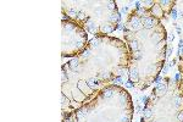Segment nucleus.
Segmentation results:
<instances>
[{
    "label": "nucleus",
    "mask_w": 183,
    "mask_h": 122,
    "mask_svg": "<svg viewBox=\"0 0 183 122\" xmlns=\"http://www.w3.org/2000/svg\"><path fill=\"white\" fill-rule=\"evenodd\" d=\"M126 28L129 29L131 32H139L142 28H143V24H142V19H139L136 15H132L129 17V20L127 21Z\"/></svg>",
    "instance_id": "nucleus-1"
},
{
    "label": "nucleus",
    "mask_w": 183,
    "mask_h": 122,
    "mask_svg": "<svg viewBox=\"0 0 183 122\" xmlns=\"http://www.w3.org/2000/svg\"><path fill=\"white\" fill-rule=\"evenodd\" d=\"M142 24H143V28L144 29H151L154 28L155 26L160 24V21L153 16H147V17H143L142 19Z\"/></svg>",
    "instance_id": "nucleus-2"
},
{
    "label": "nucleus",
    "mask_w": 183,
    "mask_h": 122,
    "mask_svg": "<svg viewBox=\"0 0 183 122\" xmlns=\"http://www.w3.org/2000/svg\"><path fill=\"white\" fill-rule=\"evenodd\" d=\"M150 15H153V17H155V19H161L162 16H164V10L161 9V6L158 4V1L154 4V6L150 9Z\"/></svg>",
    "instance_id": "nucleus-3"
},
{
    "label": "nucleus",
    "mask_w": 183,
    "mask_h": 122,
    "mask_svg": "<svg viewBox=\"0 0 183 122\" xmlns=\"http://www.w3.org/2000/svg\"><path fill=\"white\" fill-rule=\"evenodd\" d=\"M166 92H167V83L162 82V83H159V84L156 86V88H155V90H154L153 93H154L158 98H160V97H162Z\"/></svg>",
    "instance_id": "nucleus-4"
},
{
    "label": "nucleus",
    "mask_w": 183,
    "mask_h": 122,
    "mask_svg": "<svg viewBox=\"0 0 183 122\" xmlns=\"http://www.w3.org/2000/svg\"><path fill=\"white\" fill-rule=\"evenodd\" d=\"M69 67L76 73H80L82 71V64H81L80 59H73L69 62Z\"/></svg>",
    "instance_id": "nucleus-5"
},
{
    "label": "nucleus",
    "mask_w": 183,
    "mask_h": 122,
    "mask_svg": "<svg viewBox=\"0 0 183 122\" xmlns=\"http://www.w3.org/2000/svg\"><path fill=\"white\" fill-rule=\"evenodd\" d=\"M115 28H116V26H114V23H103L100 27H99V31L102 32V33H105V34H109L111 33V32H114Z\"/></svg>",
    "instance_id": "nucleus-6"
},
{
    "label": "nucleus",
    "mask_w": 183,
    "mask_h": 122,
    "mask_svg": "<svg viewBox=\"0 0 183 122\" xmlns=\"http://www.w3.org/2000/svg\"><path fill=\"white\" fill-rule=\"evenodd\" d=\"M158 4L160 5L161 9L164 10V13H167V12L172 9V5H173L175 3L171 1V0H160V1H158Z\"/></svg>",
    "instance_id": "nucleus-7"
},
{
    "label": "nucleus",
    "mask_w": 183,
    "mask_h": 122,
    "mask_svg": "<svg viewBox=\"0 0 183 122\" xmlns=\"http://www.w3.org/2000/svg\"><path fill=\"white\" fill-rule=\"evenodd\" d=\"M129 81L132 83H137L139 81V71L136 66H132L129 68Z\"/></svg>",
    "instance_id": "nucleus-8"
},
{
    "label": "nucleus",
    "mask_w": 183,
    "mask_h": 122,
    "mask_svg": "<svg viewBox=\"0 0 183 122\" xmlns=\"http://www.w3.org/2000/svg\"><path fill=\"white\" fill-rule=\"evenodd\" d=\"M112 76H114V73H111V72H109V71H105V70H100V71L97 73V77L99 78L102 82H104V81H110Z\"/></svg>",
    "instance_id": "nucleus-9"
},
{
    "label": "nucleus",
    "mask_w": 183,
    "mask_h": 122,
    "mask_svg": "<svg viewBox=\"0 0 183 122\" xmlns=\"http://www.w3.org/2000/svg\"><path fill=\"white\" fill-rule=\"evenodd\" d=\"M100 83H102V81L98 77H91L87 79V84L89 86V88H91L92 90H95V89L100 86Z\"/></svg>",
    "instance_id": "nucleus-10"
},
{
    "label": "nucleus",
    "mask_w": 183,
    "mask_h": 122,
    "mask_svg": "<svg viewBox=\"0 0 183 122\" xmlns=\"http://www.w3.org/2000/svg\"><path fill=\"white\" fill-rule=\"evenodd\" d=\"M78 88L82 90L83 94H87V95H91L92 92H93V90L89 88V86L87 84L86 81H80V82H78Z\"/></svg>",
    "instance_id": "nucleus-11"
},
{
    "label": "nucleus",
    "mask_w": 183,
    "mask_h": 122,
    "mask_svg": "<svg viewBox=\"0 0 183 122\" xmlns=\"http://www.w3.org/2000/svg\"><path fill=\"white\" fill-rule=\"evenodd\" d=\"M86 28H87V29H88L91 33H97V32L99 31V27L97 26V23L94 22L93 20H91V19H89V20L86 22Z\"/></svg>",
    "instance_id": "nucleus-12"
},
{
    "label": "nucleus",
    "mask_w": 183,
    "mask_h": 122,
    "mask_svg": "<svg viewBox=\"0 0 183 122\" xmlns=\"http://www.w3.org/2000/svg\"><path fill=\"white\" fill-rule=\"evenodd\" d=\"M153 119H154V112H153V110L149 106L145 108L144 109V115H143V120L145 122H151Z\"/></svg>",
    "instance_id": "nucleus-13"
},
{
    "label": "nucleus",
    "mask_w": 183,
    "mask_h": 122,
    "mask_svg": "<svg viewBox=\"0 0 183 122\" xmlns=\"http://www.w3.org/2000/svg\"><path fill=\"white\" fill-rule=\"evenodd\" d=\"M112 72H114V76H116V77H122L123 73L126 72V68L122 66H117L112 70Z\"/></svg>",
    "instance_id": "nucleus-14"
},
{
    "label": "nucleus",
    "mask_w": 183,
    "mask_h": 122,
    "mask_svg": "<svg viewBox=\"0 0 183 122\" xmlns=\"http://www.w3.org/2000/svg\"><path fill=\"white\" fill-rule=\"evenodd\" d=\"M107 20H109V22L110 23H117L118 22V21H120V15H118V12H111V15H110V16H109V19H107Z\"/></svg>",
    "instance_id": "nucleus-15"
},
{
    "label": "nucleus",
    "mask_w": 183,
    "mask_h": 122,
    "mask_svg": "<svg viewBox=\"0 0 183 122\" xmlns=\"http://www.w3.org/2000/svg\"><path fill=\"white\" fill-rule=\"evenodd\" d=\"M129 46H131V49H132V51H133V53H138V51H139V49H140L139 42L136 40V39H134V40H131Z\"/></svg>",
    "instance_id": "nucleus-16"
},
{
    "label": "nucleus",
    "mask_w": 183,
    "mask_h": 122,
    "mask_svg": "<svg viewBox=\"0 0 183 122\" xmlns=\"http://www.w3.org/2000/svg\"><path fill=\"white\" fill-rule=\"evenodd\" d=\"M78 13H80V11L76 8H70V9H67V15H69L70 17H72V19H77L78 17Z\"/></svg>",
    "instance_id": "nucleus-17"
},
{
    "label": "nucleus",
    "mask_w": 183,
    "mask_h": 122,
    "mask_svg": "<svg viewBox=\"0 0 183 122\" xmlns=\"http://www.w3.org/2000/svg\"><path fill=\"white\" fill-rule=\"evenodd\" d=\"M140 4H142V9H144V10H150L153 6H154V4H155V1H140Z\"/></svg>",
    "instance_id": "nucleus-18"
},
{
    "label": "nucleus",
    "mask_w": 183,
    "mask_h": 122,
    "mask_svg": "<svg viewBox=\"0 0 183 122\" xmlns=\"http://www.w3.org/2000/svg\"><path fill=\"white\" fill-rule=\"evenodd\" d=\"M92 56V51H91V49L89 48H87L83 53H82V55H81V57L83 59V60H87V59H89Z\"/></svg>",
    "instance_id": "nucleus-19"
},
{
    "label": "nucleus",
    "mask_w": 183,
    "mask_h": 122,
    "mask_svg": "<svg viewBox=\"0 0 183 122\" xmlns=\"http://www.w3.org/2000/svg\"><path fill=\"white\" fill-rule=\"evenodd\" d=\"M61 100H62V108H65V105L66 106L70 105V100L67 98H65V94H61Z\"/></svg>",
    "instance_id": "nucleus-20"
},
{
    "label": "nucleus",
    "mask_w": 183,
    "mask_h": 122,
    "mask_svg": "<svg viewBox=\"0 0 183 122\" xmlns=\"http://www.w3.org/2000/svg\"><path fill=\"white\" fill-rule=\"evenodd\" d=\"M86 116H87V112H84V111H78V112H77V119H78V120L84 119Z\"/></svg>",
    "instance_id": "nucleus-21"
},
{
    "label": "nucleus",
    "mask_w": 183,
    "mask_h": 122,
    "mask_svg": "<svg viewBox=\"0 0 183 122\" xmlns=\"http://www.w3.org/2000/svg\"><path fill=\"white\" fill-rule=\"evenodd\" d=\"M171 17H172V20H177L178 15H177V10H176V9H172L171 10Z\"/></svg>",
    "instance_id": "nucleus-22"
},
{
    "label": "nucleus",
    "mask_w": 183,
    "mask_h": 122,
    "mask_svg": "<svg viewBox=\"0 0 183 122\" xmlns=\"http://www.w3.org/2000/svg\"><path fill=\"white\" fill-rule=\"evenodd\" d=\"M67 79H69V76H67V73L65 72V70H62V83L67 82Z\"/></svg>",
    "instance_id": "nucleus-23"
},
{
    "label": "nucleus",
    "mask_w": 183,
    "mask_h": 122,
    "mask_svg": "<svg viewBox=\"0 0 183 122\" xmlns=\"http://www.w3.org/2000/svg\"><path fill=\"white\" fill-rule=\"evenodd\" d=\"M133 56H134L136 60H140V59H142V55H140L139 51H138V53H133Z\"/></svg>",
    "instance_id": "nucleus-24"
},
{
    "label": "nucleus",
    "mask_w": 183,
    "mask_h": 122,
    "mask_svg": "<svg viewBox=\"0 0 183 122\" xmlns=\"http://www.w3.org/2000/svg\"><path fill=\"white\" fill-rule=\"evenodd\" d=\"M122 82V77H116L114 78V83H116V84H120Z\"/></svg>",
    "instance_id": "nucleus-25"
},
{
    "label": "nucleus",
    "mask_w": 183,
    "mask_h": 122,
    "mask_svg": "<svg viewBox=\"0 0 183 122\" xmlns=\"http://www.w3.org/2000/svg\"><path fill=\"white\" fill-rule=\"evenodd\" d=\"M178 17H180V19H182V17H183V12L182 11L178 12Z\"/></svg>",
    "instance_id": "nucleus-26"
},
{
    "label": "nucleus",
    "mask_w": 183,
    "mask_h": 122,
    "mask_svg": "<svg viewBox=\"0 0 183 122\" xmlns=\"http://www.w3.org/2000/svg\"><path fill=\"white\" fill-rule=\"evenodd\" d=\"M171 54H172V49L170 48V49H169V51H167V55H171Z\"/></svg>",
    "instance_id": "nucleus-27"
},
{
    "label": "nucleus",
    "mask_w": 183,
    "mask_h": 122,
    "mask_svg": "<svg viewBox=\"0 0 183 122\" xmlns=\"http://www.w3.org/2000/svg\"><path fill=\"white\" fill-rule=\"evenodd\" d=\"M182 87H183V84H182Z\"/></svg>",
    "instance_id": "nucleus-28"
}]
</instances>
